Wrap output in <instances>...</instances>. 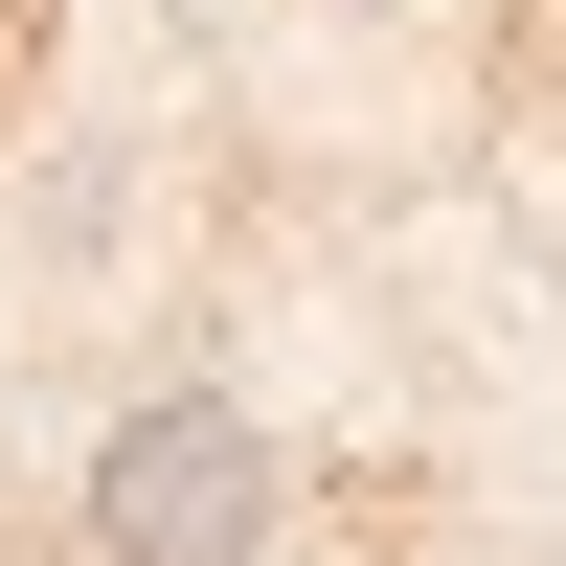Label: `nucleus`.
<instances>
[{"label":"nucleus","instance_id":"f257e3e1","mask_svg":"<svg viewBox=\"0 0 566 566\" xmlns=\"http://www.w3.org/2000/svg\"><path fill=\"white\" fill-rule=\"evenodd\" d=\"M272 522H295V453L227 386H136L91 431V566H272Z\"/></svg>","mask_w":566,"mask_h":566}]
</instances>
